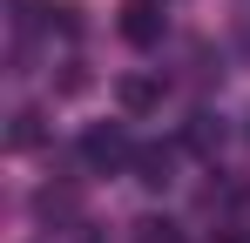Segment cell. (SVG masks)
<instances>
[{"mask_svg":"<svg viewBox=\"0 0 250 243\" xmlns=\"http://www.w3.org/2000/svg\"><path fill=\"white\" fill-rule=\"evenodd\" d=\"M163 0H128L122 7V40H135V47H156L163 40Z\"/></svg>","mask_w":250,"mask_h":243,"instance_id":"cell-2","label":"cell"},{"mask_svg":"<svg viewBox=\"0 0 250 243\" xmlns=\"http://www.w3.org/2000/svg\"><path fill=\"white\" fill-rule=\"evenodd\" d=\"M34 142H41V115L21 108V115H14V135H7V149H34Z\"/></svg>","mask_w":250,"mask_h":243,"instance_id":"cell-5","label":"cell"},{"mask_svg":"<svg viewBox=\"0 0 250 243\" xmlns=\"http://www.w3.org/2000/svg\"><path fill=\"white\" fill-rule=\"evenodd\" d=\"M115 101H122L128 115H149V108L163 101V81H156V75H122V81H115Z\"/></svg>","mask_w":250,"mask_h":243,"instance_id":"cell-3","label":"cell"},{"mask_svg":"<svg viewBox=\"0 0 250 243\" xmlns=\"http://www.w3.org/2000/svg\"><path fill=\"white\" fill-rule=\"evenodd\" d=\"M135 169H142L149 189H163V182H169V149H135Z\"/></svg>","mask_w":250,"mask_h":243,"instance_id":"cell-4","label":"cell"},{"mask_svg":"<svg viewBox=\"0 0 250 243\" xmlns=\"http://www.w3.org/2000/svg\"><path fill=\"white\" fill-rule=\"evenodd\" d=\"M216 243H250V237H216Z\"/></svg>","mask_w":250,"mask_h":243,"instance_id":"cell-7","label":"cell"},{"mask_svg":"<svg viewBox=\"0 0 250 243\" xmlns=\"http://www.w3.org/2000/svg\"><path fill=\"white\" fill-rule=\"evenodd\" d=\"M82 156H88V169H122V162H135V142H128L122 122H95L82 135Z\"/></svg>","mask_w":250,"mask_h":243,"instance_id":"cell-1","label":"cell"},{"mask_svg":"<svg viewBox=\"0 0 250 243\" xmlns=\"http://www.w3.org/2000/svg\"><path fill=\"white\" fill-rule=\"evenodd\" d=\"M135 243H183V237H176V223L149 216V223H135Z\"/></svg>","mask_w":250,"mask_h":243,"instance_id":"cell-6","label":"cell"}]
</instances>
